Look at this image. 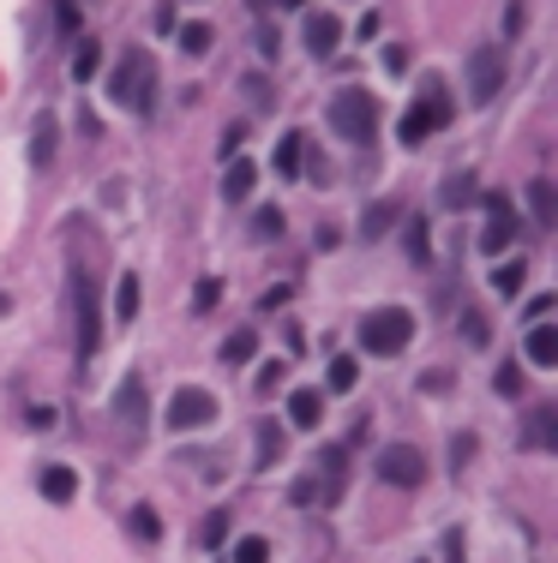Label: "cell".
Wrapping results in <instances>:
<instances>
[{
	"label": "cell",
	"mask_w": 558,
	"mask_h": 563,
	"mask_svg": "<svg viewBox=\"0 0 558 563\" xmlns=\"http://www.w3.org/2000/svg\"><path fill=\"white\" fill-rule=\"evenodd\" d=\"M109 97L121 102L127 114H151L156 109V60L144 48H127L121 66L109 73Z\"/></svg>",
	"instance_id": "obj_1"
},
{
	"label": "cell",
	"mask_w": 558,
	"mask_h": 563,
	"mask_svg": "<svg viewBox=\"0 0 558 563\" xmlns=\"http://www.w3.org/2000/svg\"><path fill=\"white\" fill-rule=\"evenodd\" d=\"M408 336H415V312H408V306H372V312H366V324H361L366 354H379V360L403 354Z\"/></svg>",
	"instance_id": "obj_2"
},
{
	"label": "cell",
	"mask_w": 558,
	"mask_h": 563,
	"mask_svg": "<svg viewBox=\"0 0 558 563\" xmlns=\"http://www.w3.org/2000/svg\"><path fill=\"white\" fill-rule=\"evenodd\" d=\"M330 126H337L342 139L366 144L372 126H379V97H366V90H337V97H330Z\"/></svg>",
	"instance_id": "obj_3"
},
{
	"label": "cell",
	"mask_w": 558,
	"mask_h": 563,
	"mask_svg": "<svg viewBox=\"0 0 558 563\" xmlns=\"http://www.w3.org/2000/svg\"><path fill=\"white\" fill-rule=\"evenodd\" d=\"M73 312H78V360L102 347V312H97V282L90 271H73Z\"/></svg>",
	"instance_id": "obj_4"
},
{
	"label": "cell",
	"mask_w": 558,
	"mask_h": 563,
	"mask_svg": "<svg viewBox=\"0 0 558 563\" xmlns=\"http://www.w3.org/2000/svg\"><path fill=\"white\" fill-rule=\"evenodd\" d=\"M379 479L396 492H420V479H427V455H420L415 444H391L379 450Z\"/></svg>",
	"instance_id": "obj_5"
},
{
	"label": "cell",
	"mask_w": 558,
	"mask_h": 563,
	"mask_svg": "<svg viewBox=\"0 0 558 563\" xmlns=\"http://www.w3.org/2000/svg\"><path fill=\"white\" fill-rule=\"evenodd\" d=\"M163 420H168V432H198V426L217 420V396L210 390H175L163 408Z\"/></svg>",
	"instance_id": "obj_6"
},
{
	"label": "cell",
	"mask_w": 558,
	"mask_h": 563,
	"mask_svg": "<svg viewBox=\"0 0 558 563\" xmlns=\"http://www.w3.org/2000/svg\"><path fill=\"white\" fill-rule=\"evenodd\" d=\"M438 126H450V102L433 90L427 102H415V109H408L403 120H396V139H403V144H427Z\"/></svg>",
	"instance_id": "obj_7"
},
{
	"label": "cell",
	"mask_w": 558,
	"mask_h": 563,
	"mask_svg": "<svg viewBox=\"0 0 558 563\" xmlns=\"http://www.w3.org/2000/svg\"><path fill=\"white\" fill-rule=\"evenodd\" d=\"M504 90V48H474L469 55V102H493Z\"/></svg>",
	"instance_id": "obj_8"
},
{
	"label": "cell",
	"mask_w": 558,
	"mask_h": 563,
	"mask_svg": "<svg viewBox=\"0 0 558 563\" xmlns=\"http://www.w3.org/2000/svg\"><path fill=\"white\" fill-rule=\"evenodd\" d=\"M516 210H511V198L504 192H486V228H481V252H504L516 240Z\"/></svg>",
	"instance_id": "obj_9"
},
{
	"label": "cell",
	"mask_w": 558,
	"mask_h": 563,
	"mask_svg": "<svg viewBox=\"0 0 558 563\" xmlns=\"http://www.w3.org/2000/svg\"><path fill=\"white\" fill-rule=\"evenodd\" d=\"M337 43H342V19H337V12H313V19H307V48H313V60L337 55Z\"/></svg>",
	"instance_id": "obj_10"
},
{
	"label": "cell",
	"mask_w": 558,
	"mask_h": 563,
	"mask_svg": "<svg viewBox=\"0 0 558 563\" xmlns=\"http://www.w3.org/2000/svg\"><path fill=\"white\" fill-rule=\"evenodd\" d=\"M55 151H61V120L55 114H36V126H31V168H48L55 163Z\"/></svg>",
	"instance_id": "obj_11"
},
{
	"label": "cell",
	"mask_w": 558,
	"mask_h": 563,
	"mask_svg": "<svg viewBox=\"0 0 558 563\" xmlns=\"http://www.w3.org/2000/svg\"><path fill=\"white\" fill-rule=\"evenodd\" d=\"M36 492H43L48 504H73L78 498V474L55 462V467H43V474H36Z\"/></svg>",
	"instance_id": "obj_12"
},
{
	"label": "cell",
	"mask_w": 558,
	"mask_h": 563,
	"mask_svg": "<svg viewBox=\"0 0 558 563\" xmlns=\"http://www.w3.org/2000/svg\"><path fill=\"white\" fill-rule=\"evenodd\" d=\"M528 360H535V366H558V324H547V318H535V324H528Z\"/></svg>",
	"instance_id": "obj_13"
},
{
	"label": "cell",
	"mask_w": 558,
	"mask_h": 563,
	"mask_svg": "<svg viewBox=\"0 0 558 563\" xmlns=\"http://www.w3.org/2000/svg\"><path fill=\"white\" fill-rule=\"evenodd\" d=\"M523 444L528 450H552L558 444V408H552V401H547V408H535V413H528V426H523Z\"/></svg>",
	"instance_id": "obj_14"
},
{
	"label": "cell",
	"mask_w": 558,
	"mask_h": 563,
	"mask_svg": "<svg viewBox=\"0 0 558 563\" xmlns=\"http://www.w3.org/2000/svg\"><path fill=\"white\" fill-rule=\"evenodd\" d=\"M252 180H259V168H252L247 156H234L229 174H222V198H229V205H247V198H252Z\"/></svg>",
	"instance_id": "obj_15"
},
{
	"label": "cell",
	"mask_w": 558,
	"mask_h": 563,
	"mask_svg": "<svg viewBox=\"0 0 558 563\" xmlns=\"http://www.w3.org/2000/svg\"><path fill=\"white\" fill-rule=\"evenodd\" d=\"M396 222H403V205H391V198H384V205H372L366 217H361V234H366V240H384Z\"/></svg>",
	"instance_id": "obj_16"
},
{
	"label": "cell",
	"mask_w": 558,
	"mask_h": 563,
	"mask_svg": "<svg viewBox=\"0 0 558 563\" xmlns=\"http://www.w3.org/2000/svg\"><path fill=\"white\" fill-rule=\"evenodd\" d=\"M403 252H408L415 264H427V258H433V234H427V222H420V217H408V222H403Z\"/></svg>",
	"instance_id": "obj_17"
},
{
	"label": "cell",
	"mask_w": 558,
	"mask_h": 563,
	"mask_svg": "<svg viewBox=\"0 0 558 563\" xmlns=\"http://www.w3.org/2000/svg\"><path fill=\"white\" fill-rule=\"evenodd\" d=\"M523 276H528V264H523V258L499 264V271H493V288H499V300H516V294H523Z\"/></svg>",
	"instance_id": "obj_18"
},
{
	"label": "cell",
	"mask_w": 558,
	"mask_h": 563,
	"mask_svg": "<svg viewBox=\"0 0 558 563\" xmlns=\"http://www.w3.org/2000/svg\"><path fill=\"white\" fill-rule=\"evenodd\" d=\"M318 413H325V408H318V396H313V390H295V396H288V420H295L300 432H313Z\"/></svg>",
	"instance_id": "obj_19"
},
{
	"label": "cell",
	"mask_w": 558,
	"mask_h": 563,
	"mask_svg": "<svg viewBox=\"0 0 558 563\" xmlns=\"http://www.w3.org/2000/svg\"><path fill=\"white\" fill-rule=\"evenodd\" d=\"M114 318H121V324H132V318H139V276H121V282H114Z\"/></svg>",
	"instance_id": "obj_20"
},
{
	"label": "cell",
	"mask_w": 558,
	"mask_h": 563,
	"mask_svg": "<svg viewBox=\"0 0 558 563\" xmlns=\"http://www.w3.org/2000/svg\"><path fill=\"white\" fill-rule=\"evenodd\" d=\"M528 210H535V222H540V228H552L558 205H552V186H547V180H535V186H528Z\"/></svg>",
	"instance_id": "obj_21"
},
{
	"label": "cell",
	"mask_w": 558,
	"mask_h": 563,
	"mask_svg": "<svg viewBox=\"0 0 558 563\" xmlns=\"http://www.w3.org/2000/svg\"><path fill=\"white\" fill-rule=\"evenodd\" d=\"M469 198H474V180H469V174H450L445 192H438V205H445V210H462Z\"/></svg>",
	"instance_id": "obj_22"
},
{
	"label": "cell",
	"mask_w": 558,
	"mask_h": 563,
	"mask_svg": "<svg viewBox=\"0 0 558 563\" xmlns=\"http://www.w3.org/2000/svg\"><path fill=\"white\" fill-rule=\"evenodd\" d=\"M114 413H121L127 426H139V420H144V390H139V384H132V378H127V390L114 396Z\"/></svg>",
	"instance_id": "obj_23"
},
{
	"label": "cell",
	"mask_w": 558,
	"mask_h": 563,
	"mask_svg": "<svg viewBox=\"0 0 558 563\" xmlns=\"http://www.w3.org/2000/svg\"><path fill=\"white\" fill-rule=\"evenodd\" d=\"M300 144H307V139H300V132H288V139L276 144V174H288V180H295V174H300Z\"/></svg>",
	"instance_id": "obj_24"
},
{
	"label": "cell",
	"mask_w": 558,
	"mask_h": 563,
	"mask_svg": "<svg viewBox=\"0 0 558 563\" xmlns=\"http://www.w3.org/2000/svg\"><path fill=\"white\" fill-rule=\"evenodd\" d=\"M288 450V438H283V426H259V467H271L276 455Z\"/></svg>",
	"instance_id": "obj_25"
},
{
	"label": "cell",
	"mask_w": 558,
	"mask_h": 563,
	"mask_svg": "<svg viewBox=\"0 0 558 563\" xmlns=\"http://www.w3.org/2000/svg\"><path fill=\"white\" fill-rule=\"evenodd\" d=\"M97 66H102V48L97 43H78L73 48V78L85 85V78H97Z\"/></svg>",
	"instance_id": "obj_26"
},
{
	"label": "cell",
	"mask_w": 558,
	"mask_h": 563,
	"mask_svg": "<svg viewBox=\"0 0 558 563\" xmlns=\"http://www.w3.org/2000/svg\"><path fill=\"white\" fill-rule=\"evenodd\" d=\"M132 533H139L144 545H156V540H163V521H156V509H151V504H139V509H132Z\"/></svg>",
	"instance_id": "obj_27"
},
{
	"label": "cell",
	"mask_w": 558,
	"mask_h": 563,
	"mask_svg": "<svg viewBox=\"0 0 558 563\" xmlns=\"http://www.w3.org/2000/svg\"><path fill=\"white\" fill-rule=\"evenodd\" d=\"M493 390L511 401V396H523V366H516V360H504V366L493 372Z\"/></svg>",
	"instance_id": "obj_28"
},
{
	"label": "cell",
	"mask_w": 558,
	"mask_h": 563,
	"mask_svg": "<svg viewBox=\"0 0 558 563\" xmlns=\"http://www.w3.org/2000/svg\"><path fill=\"white\" fill-rule=\"evenodd\" d=\"M354 378H361V366H354L349 354H337V360H330V390H342V396H349V390H354Z\"/></svg>",
	"instance_id": "obj_29"
},
{
	"label": "cell",
	"mask_w": 558,
	"mask_h": 563,
	"mask_svg": "<svg viewBox=\"0 0 558 563\" xmlns=\"http://www.w3.org/2000/svg\"><path fill=\"white\" fill-rule=\"evenodd\" d=\"M180 48H186V55H205V48H210V24H180Z\"/></svg>",
	"instance_id": "obj_30"
},
{
	"label": "cell",
	"mask_w": 558,
	"mask_h": 563,
	"mask_svg": "<svg viewBox=\"0 0 558 563\" xmlns=\"http://www.w3.org/2000/svg\"><path fill=\"white\" fill-rule=\"evenodd\" d=\"M252 234H283V210H259V217H252Z\"/></svg>",
	"instance_id": "obj_31"
},
{
	"label": "cell",
	"mask_w": 558,
	"mask_h": 563,
	"mask_svg": "<svg viewBox=\"0 0 558 563\" xmlns=\"http://www.w3.org/2000/svg\"><path fill=\"white\" fill-rule=\"evenodd\" d=\"M217 294H222V282L205 276V282H198V294H193V306H198V312H210V306H217Z\"/></svg>",
	"instance_id": "obj_32"
},
{
	"label": "cell",
	"mask_w": 558,
	"mask_h": 563,
	"mask_svg": "<svg viewBox=\"0 0 558 563\" xmlns=\"http://www.w3.org/2000/svg\"><path fill=\"white\" fill-rule=\"evenodd\" d=\"M222 528H229V516H222V509H210V516H205V528H198V540H205V545H217V540H222Z\"/></svg>",
	"instance_id": "obj_33"
},
{
	"label": "cell",
	"mask_w": 558,
	"mask_h": 563,
	"mask_svg": "<svg viewBox=\"0 0 558 563\" xmlns=\"http://www.w3.org/2000/svg\"><path fill=\"white\" fill-rule=\"evenodd\" d=\"M252 336H229V347H222V360H229V366H241V360H252Z\"/></svg>",
	"instance_id": "obj_34"
},
{
	"label": "cell",
	"mask_w": 558,
	"mask_h": 563,
	"mask_svg": "<svg viewBox=\"0 0 558 563\" xmlns=\"http://www.w3.org/2000/svg\"><path fill=\"white\" fill-rule=\"evenodd\" d=\"M264 558H271V545H264V540H241V545H234V563H264Z\"/></svg>",
	"instance_id": "obj_35"
},
{
	"label": "cell",
	"mask_w": 558,
	"mask_h": 563,
	"mask_svg": "<svg viewBox=\"0 0 558 563\" xmlns=\"http://www.w3.org/2000/svg\"><path fill=\"white\" fill-rule=\"evenodd\" d=\"M55 24H61L66 36L78 31V0H55Z\"/></svg>",
	"instance_id": "obj_36"
},
{
	"label": "cell",
	"mask_w": 558,
	"mask_h": 563,
	"mask_svg": "<svg viewBox=\"0 0 558 563\" xmlns=\"http://www.w3.org/2000/svg\"><path fill=\"white\" fill-rule=\"evenodd\" d=\"M462 330H469L474 347H486V318H481V312H462Z\"/></svg>",
	"instance_id": "obj_37"
},
{
	"label": "cell",
	"mask_w": 558,
	"mask_h": 563,
	"mask_svg": "<svg viewBox=\"0 0 558 563\" xmlns=\"http://www.w3.org/2000/svg\"><path fill=\"white\" fill-rule=\"evenodd\" d=\"M271 384H283V366H276V360H271V366H259V390H271Z\"/></svg>",
	"instance_id": "obj_38"
},
{
	"label": "cell",
	"mask_w": 558,
	"mask_h": 563,
	"mask_svg": "<svg viewBox=\"0 0 558 563\" xmlns=\"http://www.w3.org/2000/svg\"><path fill=\"white\" fill-rule=\"evenodd\" d=\"M276 7H283V12H300V7H307V0H276Z\"/></svg>",
	"instance_id": "obj_39"
}]
</instances>
